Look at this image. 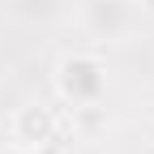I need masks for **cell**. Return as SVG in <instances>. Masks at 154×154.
<instances>
[{
	"mask_svg": "<svg viewBox=\"0 0 154 154\" xmlns=\"http://www.w3.org/2000/svg\"><path fill=\"white\" fill-rule=\"evenodd\" d=\"M51 86H56V99L69 103L73 111L99 107L107 94V60L99 51H64L51 69Z\"/></svg>",
	"mask_w": 154,
	"mask_h": 154,
	"instance_id": "6da1fadb",
	"label": "cell"
},
{
	"mask_svg": "<svg viewBox=\"0 0 154 154\" xmlns=\"http://www.w3.org/2000/svg\"><path fill=\"white\" fill-rule=\"evenodd\" d=\"M141 22V0H77V26L94 43H120Z\"/></svg>",
	"mask_w": 154,
	"mask_h": 154,
	"instance_id": "7a4b0ae2",
	"label": "cell"
},
{
	"mask_svg": "<svg viewBox=\"0 0 154 154\" xmlns=\"http://www.w3.org/2000/svg\"><path fill=\"white\" fill-rule=\"evenodd\" d=\"M26 154H73V150H69V141H60V137H51V141H43V146H34V150H26Z\"/></svg>",
	"mask_w": 154,
	"mask_h": 154,
	"instance_id": "277c9868",
	"label": "cell"
},
{
	"mask_svg": "<svg viewBox=\"0 0 154 154\" xmlns=\"http://www.w3.org/2000/svg\"><path fill=\"white\" fill-rule=\"evenodd\" d=\"M0 154H26V150H22V146H13V141H9V146H0Z\"/></svg>",
	"mask_w": 154,
	"mask_h": 154,
	"instance_id": "5b68a950",
	"label": "cell"
},
{
	"mask_svg": "<svg viewBox=\"0 0 154 154\" xmlns=\"http://www.w3.org/2000/svg\"><path fill=\"white\" fill-rule=\"evenodd\" d=\"M51 137H60V116H56L51 103H22L13 116H9V141L22 146V150H34Z\"/></svg>",
	"mask_w": 154,
	"mask_h": 154,
	"instance_id": "3957f363",
	"label": "cell"
}]
</instances>
